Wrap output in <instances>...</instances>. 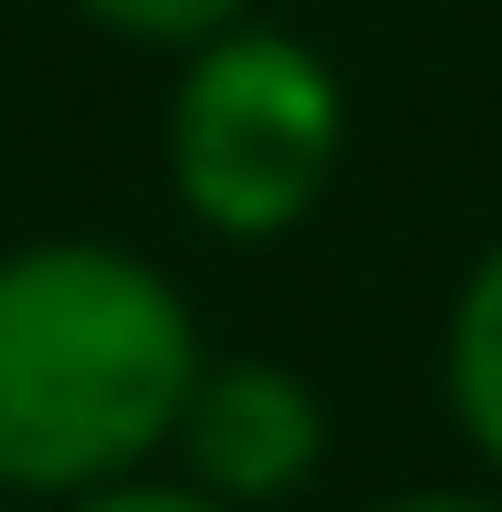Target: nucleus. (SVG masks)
Segmentation results:
<instances>
[{
    "instance_id": "nucleus-4",
    "label": "nucleus",
    "mask_w": 502,
    "mask_h": 512,
    "mask_svg": "<svg viewBox=\"0 0 502 512\" xmlns=\"http://www.w3.org/2000/svg\"><path fill=\"white\" fill-rule=\"evenodd\" d=\"M440 377H450V418H461V439L502 471V241H482V262H471L461 293H450Z\"/></svg>"
},
{
    "instance_id": "nucleus-5",
    "label": "nucleus",
    "mask_w": 502,
    "mask_h": 512,
    "mask_svg": "<svg viewBox=\"0 0 502 512\" xmlns=\"http://www.w3.org/2000/svg\"><path fill=\"white\" fill-rule=\"evenodd\" d=\"M74 11L116 42H147V53H199V42L241 32L251 0H74Z\"/></svg>"
},
{
    "instance_id": "nucleus-7",
    "label": "nucleus",
    "mask_w": 502,
    "mask_h": 512,
    "mask_svg": "<svg viewBox=\"0 0 502 512\" xmlns=\"http://www.w3.org/2000/svg\"><path fill=\"white\" fill-rule=\"evenodd\" d=\"M377 512H502L482 492H398V502H377Z\"/></svg>"
},
{
    "instance_id": "nucleus-6",
    "label": "nucleus",
    "mask_w": 502,
    "mask_h": 512,
    "mask_svg": "<svg viewBox=\"0 0 502 512\" xmlns=\"http://www.w3.org/2000/svg\"><path fill=\"white\" fill-rule=\"evenodd\" d=\"M63 512H220V502H199L189 481H116V492H84V502H63Z\"/></svg>"
},
{
    "instance_id": "nucleus-1",
    "label": "nucleus",
    "mask_w": 502,
    "mask_h": 512,
    "mask_svg": "<svg viewBox=\"0 0 502 512\" xmlns=\"http://www.w3.org/2000/svg\"><path fill=\"white\" fill-rule=\"evenodd\" d=\"M199 314L126 241L0 251V492L84 502L178 439L199 387Z\"/></svg>"
},
{
    "instance_id": "nucleus-2",
    "label": "nucleus",
    "mask_w": 502,
    "mask_h": 512,
    "mask_svg": "<svg viewBox=\"0 0 502 512\" xmlns=\"http://www.w3.org/2000/svg\"><path fill=\"white\" fill-rule=\"evenodd\" d=\"M168 189L210 241H283L346 168V84L304 32L251 11L168 74Z\"/></svg>"
},
{
    "instance_id": "nucleus-3",
    "label": "nucleus",
    "mask_w": 502,
    "mask_h": 512,
    "mask_svg": "<svg viewBox=\"0 0 502 512\" xmlns=\"http://www.w3.org/2000/svg\"><path fill=\"white\" fill-rule=\"evenodd\" d=\"M178 481L220 512H272L325 471V398L283 356H210L178 408Z\"/></svg>"
}]
</instances>
